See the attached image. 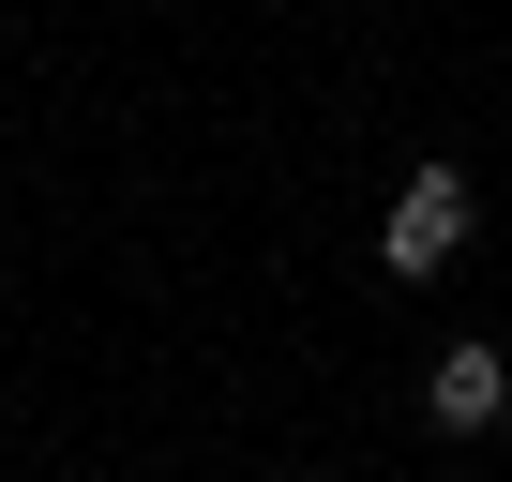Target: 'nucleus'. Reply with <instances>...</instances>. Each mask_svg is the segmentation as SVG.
I'll use <instances>...</instances> for the list:
<instances>
[{"mask_svg":"<svg viewBox=\"0 0 512 482\" xmlns=\"http://www.w3.org/2000/svg\"><path fill=\"white\" fill-rule=\"evenodd\" d=\"M467 211H482L467 166H407V196H392V226H377V272H392V287H437V272L467 257Z\"/></svg>","mask_w":512,"mask_h":482,"instance_id":"f257e3e1","label":"nucleus"},{"mask_svg":"<svg viewBox=\"0 0 512 482\" xmlns=\"http://www.w3.org/2000/svg\"><path fill=\"white\" fill-rule=\"evenodd\" d=\"M497 407H512V377H497V347H482V332L422 362V422H437V437H497Z\"/></svg>","mask_w":512,"mask_h":482,"instance_id":"f03ea898","label":"nucleus"},{"mask_svg":"<svg viewBox=\"0 0 512 482\" xmlns=\"http://www.w3.org/2000/svg\"><path fill=\"white\" fill-rule=\"evenodd\" d=\"M317 482H347V467H317Z\"/></svg>","mask_w":512,"mask_h":482,"instance_id":"7ed1b4c3","label":"nucleus"}]
</instances>
